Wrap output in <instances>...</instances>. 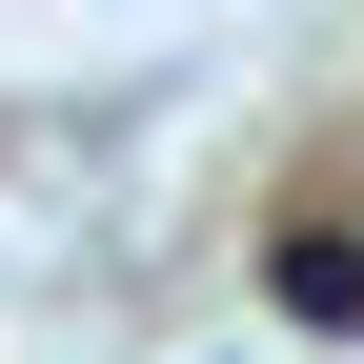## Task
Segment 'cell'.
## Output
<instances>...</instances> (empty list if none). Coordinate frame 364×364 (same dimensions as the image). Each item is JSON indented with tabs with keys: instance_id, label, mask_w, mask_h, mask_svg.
Wrapping results in <instances>:
<instances>
[{
	"instance_id": "cell-1",
	"label": "cell",
	"mask_w": 364,
	"mask_h": 364,
	"mask_svg": "<svg viewBox=\"0 0 364 364\" xmlns=\"http://www.w3.org/2000/svg\"><path fill=\"white\" fill-rule=\"evenodd\" d=\"M284 304H304V324H364V243H344V223L284 243Z\"/></svg>"
}]
</instances>
